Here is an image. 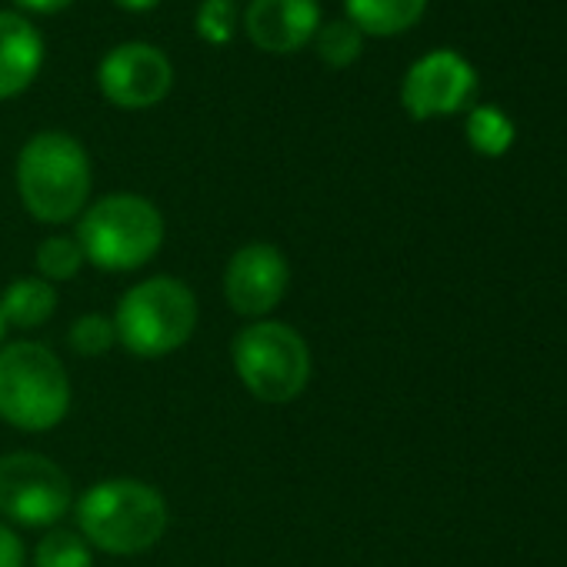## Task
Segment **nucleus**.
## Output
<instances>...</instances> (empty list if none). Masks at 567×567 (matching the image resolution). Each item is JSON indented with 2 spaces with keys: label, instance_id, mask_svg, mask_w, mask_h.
Returning a JSON list of instances; mask_svg holds the SVG:
<instances>
[{
  "label": "nucleus",
  "instance_id": "nucleus-1",
  "mask_svg": "<svg viewBox=\"0 0 567 567\" xmlns=\"http://www.w3.org/2000/svg\"><path fill=\"white\" fill-rule=\"evenodd\" d=\"M171 524L167 501L157 487L137 477H107L78 501L81 537L114 557L151 550Z\"/></svg>",
  "mask_w": 567,
  "mask_h": 567
},
{
  "label": "nucleus",
  "instance_id": "nucleus-2",
  "mask_svg": "<svg viewBox=\"0 0 567 567\" xmlns=\"http://www.w3.org/2000/svg\"><path fill=\"white\" fill-rule=\"evenodd\" d=\"M91 157L64 131L34 134L18 157V194L41 224H68L84 214L91 197Z\"/></svg>",
  "mask_w": 567,
  "mask_h": 567
},
{
  "label": "nucleus",
  "instance_id": "nucleus-3",
  "mask_svg": "<svg viewBox=\"0 0 567 567\" xmlns=\"http://www.w3.org/2000/svg\"><path fill=\"white\" fill-rule=\"evenodd\" d=\"M197 295L184 280L157 274L137 280L117 301V344L134 358H167L197 331Z\"/></svg>",
  "mask_w": 567,
  "mask_h": 567
},
{
  "label": "nucleus",
  "instance_id": "nucleus-4",
  "mask_svg": "<svg viewBox=\"0 0 567 567\" xmlns=\"http://www.w3.org/2000/svg\"><path fill=\"white\" fill-rule=\"evenodd\" d=\"M71 411V381L64 361L41 341L0 348V421L44 434Z\"/></svg>",
  "mask_w": 567,
  "mask_h": 567
},
{
  "label": "nucleus",
  "instance_id": "nucleus-5",
  "mask_svg": "<svg viewBox=\"0 0 567 567\" xmlns=\"http://www.w3.org/2000/svg\"><path fill=\"white\" fill-rule=\"evenodd\" d=\"M164 214L141 194H107L84 207L74 240L84 260L107 274H127L151 264L164 244Z\"/></svg>",
  "mask_w": 567,
  "mask_h": 567
},
{
  "label": "nucleus",
  "instance_id": "nucleus-6",
  "mask_svg": "<svg viewBox=\"0 0 567 567\" xmlns=\"http://www.w3.org/2000/svg\"><path fill=\"white\" fill-rule=\"evenodd\" d=\"M230 361L240 384L264 404H288L305 394L311 381L308 341L280 321H254L234 334Z\"/></svg>",
  "mask_w": 567,
  "mask_h": 567
},
{
  "label": "nucleus",
  "instance_id": "nucleus-7",
  "mask_svg": "<svg viewBox=\"0 0 567 567\" xmlns=\"http://www.w3.org/2000/svg\"><path fill=\"white\" fill-rule=\"evenodd\" d=\"M74 504L71 477L38 451L0 457V514L21 527H54Z\"/></svg>",
  "mask_w": 567,
  "mask_h": 567
},
{
  "label": "nucleus",
  "instance_id": "nucleus-8",
  "mask_svg": "<svg viewBox=\"0 0 567 567\" xmlns=\"http://www.w3.org/2000/svg\"><path fill=\"white\" fill-rule=\"evenodd\" d=\"M291 288V264L280 247L250 240L237 247L224 267V298L234 315L264 321Z\"/></svg>",
  "mask_w": 567,
  "mask_h": 567
},
{
  "label": "nucleus",
  "instance_id": "nucleus-9",
  "mask_svg": "<svg viewBox=\"0 0 567 567\" xmlns=\"http://www.w3.org/2000/svg\"><path fill=\"white\" fill-rule=\"evenodd\" d=\"M101 94L124 111H147L161 104L174 87V68L164 51L127 41L104 54L97 68Z\"/></svg>",
  "mask_w": 567,
  "mask_h": 567
},
{
  "label": "nucleus",
  "instance_id": "nucleus-10",
  "mask_svg": "<svg viewBox=\"0 0 567 567\" xmlns=\"http://www.w3.org/2000/svg\"><path fill=\"white\" fill-rule=\"evenodd\" d=\"M477 87L474 68L454 51H431L411 64L401 84V104L414 121L447 117L467 107Z\"/></svg>",
  "mask_w": 567,
  "mask_h": 567
},
{
  "label": "nucleus",
  "instance_id": "nucleus-11",
  "mask_svg": "<svg viewBox=\"0 0 567 567\" xmlns=\"http://www.w3.org/2000/svg\"><path fill=\"white\" fill-rule=\"evenodd\" d=\"M321 28L318 0H250L244 31L267 54H295L315 41Z\"/></svg>",
  "mask_w": 567,
  "mask_h": 567
},
{
  "label": "nucleus",
  "instance_id": "nucleus-12",
  "mask_svg": "<svg viewBox=\"0 0 567 567\" xmlns=\"http://www.w3.org/2000/svg\"><path fill=\"white\" fill-rule=\"evenodd\" d=\"M44 64L41 31L11 11H0V101L24 94Z\"/></svg>",
  "mask_w": 567,
  "mask_h": 567
},
{
  "label": "nucleus",
  "instance_id": "nucleus-13",
  "mask_svg": "<svg viewBox=\"0 0 567 567\" xmlns=\"http://www.w3.org/2000/svg\"><path fill=\"white\" fill-rule=\"evenodd\" d=\"M58 311V288L44 277H18L0 295V315L8 328L34 331L44 328Z\"/></svg>",
  "mask_w": 567,
  "mask_h": 567
},
{
  "label": "nucleus",
  "instance_id": "nucleus-14",
  "mask_svg": "<svg viewBox=\"0 0 567 567\" xmlns=\"http://www.w3.org/2000/svg\"><path fill=\"white\" fill-rule=\"evenodd\" d=\"M427 0H344L348 21L371 38H394L424 18Z\"/></svg>",
  "mask_w": 567,
  "mask_h": 567
},
{
  "label": "nucleus",
  "instance_id": "nucleus-15",
  "mask_svg": "<svg viewBox=\"0 0 567 567\" xmlns=\"http://www.w3.org/2000/svg\"><path fill=\"white\" fill-rule=\"evenodd\" d=\"M467 144L484 154V157H501L511 151L514 144V124L511 117L501 111V107H491V104H481L467 114Z\"/></svg>",
  "mask_w": 567,
  "mask_h": 567
},
{
  "label": "nucleus",
  "instance_id": "nucleus-16",
  "mask_svg": "<svg viewBox=\"0 0 567 567\" xmlns=\"http://www.w3.org/2000/svg\"><path fill=\"white\" fill-rule=\"evenodd\" d=\"M34 567H94V550L78 530L54 527L38 540Z\"/></svg>",
  "mask_w": 567,
  "mask_h": 567
},
{
  "label": "nucleus",
  "instance_id": "nucleus-17",
  "mask_svg": "<svg viewBox=\"0 0 567 567\" xmlns=\"http://www.w3.org/2000/svg\"><path fill=\"white\" fill-rule=\"evenodd\" d=\"M34 264H38V277H44L51 284H64V280H74L81 274L84 250H81V244L74 237L54 234V237H44L38 244Z\"/></svg>",
  "mask_w": 567,
  "mask_h": 567
},
{
  "label": "nucleus",
  "instance_id": "nucleus-18",
  "mask_svg": "<svg viewBox=\"0 0 567 567\" xmlns=\"http://www.w3.org/2000/svg\"><path fill=\"white\" fill-rule=\"evenodd\" d=\"M311 44L318 48V58L324 64H331V68H351L361 58V51H364V34L348 18H341V21L321 24Z\"/></svg>",
  "mask_w": 567,
  "mask_h": 567
},
{
  "label": "nucleus",
  "instance_id": "nucleus-19",
  "mask_svg": "<svg viewBox=\"0 0 567 567\" xmlns=\"http://www.w3.org/2000/svg\"><path fill=\"white\" fill-rule=\"evenodd\" d=\"M68 344L74 354L81 358H104L114 344H117V331H114V318L107 315H81L74 318L71 331H68Z\"/></svg>",
  "mask_w": 567,
  "mask_h": 567
},
{
  "label": "nucleus",
  "instance_id": "nucleus-20",
  "mask_svg": "<svg viewBox=\"0 0 567 567\" xmlns=\"http://www.w3.org/2000/svg\"><path fill=\"white\" fill-rule=\"evenodd\" d=\"M194 28L200 34V41H207L214 48H227L237 38V28H240L237 0H200Z\"/></svg>",
  "mask_w": 567,
  "mask_h": 567
},
{
  "label": "nucleus",
  "instance_id": "nucleus-21",
  "mask_svg": "<svg viewBox=\"0 0 567 567\" xmlns=\"http://www.w3.org/2000/svg\"><path fill=\"white\" fill-rule=\"evenodd\" d=\"M28 564V547L18 537L14 527L0 520V567H24Z\"/></svg>",
  "mask_w": 567,
  "mask_h": 567
},
{
  "label": "nucleus",
  "instance_id": "nucleus-22",
  "mask_svg": "<svg viewBox=\"0 0 567 567\" xmlns=\"http://www.w3.org/2000/svg\"><path fill=\"white\" fill-rule=\"evenodd\" d=\"M14 4L31 11V14H58V11L71 8L74 0H14Z\"/></svg>",
  "mask_w": 567,
  "mask_h": 567
},
{
  "label": "nucleus",
  "instance_id": "nucleus-23",
  "mask_svg": "<svg viewBox=\"0 0 567 567\" xmlns=\"http://www.w3.org/2000/svg\"><path fill=\"white\" fill-rule=\"evenodd\" d=\"M117 8H124V11H134V14H141V11H154L161 0H114Z\"/></svg>",
  "mask_w": 567,
  "mask_h": 567
},
{
  "label": "nucleus",
  "instance_id": "nucleus-24",
  "mask_svg": "<svg viewBox=\"0 0 567 567\" xmlns=\"http://www.w3.org/2000/svg\"><path fill=\"white\" fill-rule=\"evenodd\" d=\"M4 331H8V324H4V315H0V341H4Z\"/></svg>",
  "mask_w": 567,
  "mask_h": 567
}]
</instances>
